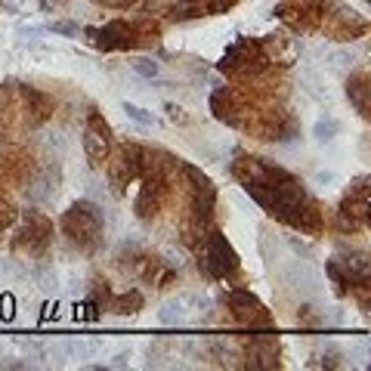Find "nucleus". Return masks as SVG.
Returning a JSON list of instances; mask_svg holds the SVG:
<instances>
[{"label":"nucleus","instance_id":"f8f14e48","mask_svg":"<svg viewBox=\"0 0 371 371\" xmlns=\"http://www.w3.org/2000/svg\"><path fill=\"white\" fill-rule=\"evenodd\" d=\"M115 306H118V312H137V306H142V297L137 294V291H133L130 297H121Z\"/></svg>","mask_w":371,"mask_h":371},{"label":"nucleus","instance_id":"2eb2a0df","mask_svg":"<svg viewBox=\"0 0 371 371\" xmlns=\"http://www.w3.org/2000/svg\"><path fill=\"white\" fill-rule=\"evenodd\" d=\"M109 6H130V3H137V0H105Z\"/></svg>","mask_w":371,"mask_h":371},{"label":"nucleus","instance_id":"f257e3e1","mask_svg":"<svg viewBox=\"0 0 371 371\" xmlns=\"http://www.w3.org/2000/svg\"><path fill=\"white\" fill-rule=\"evenodd\" d=\"M62 229H66V235H71V241H77L84 251H90L99 241V232H103V217H99V211L93 208L90 202H77V204H71V211L62 217Z\"/></svg>","mask_w":371,"mask_h":371},{"label":"nucleus","instance_id":"20e7f679","mask_svg":"<svg viewBox=\"0 0 371 371\" xmlns=\"http://www.w3.org/2000/svg\"><path fill=\"white\" fill-rule=\"evenodd\" d=\"M90 38L96 47L103 50H127V47H139L137 38V25H127V22H109L105 28H90Z\"/></svg>","mask_w":371,"mask_h":371},{"label":"nucleus","instance_id":"9d476101","mask_svg":"<svg viewBox=\"0 0 371 371\" xmlns=\"http://www.w3.org/2000/svg\"><path fill=\"white\" fill-rule=\"evenodd\" d=\"M124 115L133 118V121H137V124H142V127H152V124H155V115H149L146 109H139V105H133V103H124Z\"/></svg>","mask_w":371,"mask_h":371},{"label":"nucleus","instance_id":"ddd939ff","mask_svg":"<svg viewBox=\"0 0 371 371\" xmlns=\"http://www.w3.org/2000/svg\"><path fill=\"white\" fill-rule=\"evenodd\" d=\"M133 71L142 77H155L158 75V62H149V59H139V62H133Z\"/></svg>","mask_w":371,"mask_h":371},{"label":"nucleus","instance_id":"6e6552de","mask_svg":"<svg viewBox=\"0 0 371 371\" xmlns=\"http://www.w3.org/2000/svg\"><path fill=\"white\" fill-rule=\"evenodd\" d=\"M229 303H232L235 316H238V322H245V325H269L273 322L269 312L263 310V303L248 294V291H235V294L229 297Z\"/></svg>","mask_w":371,"mask_h":371},{"label":"nucleus","instance_id":"4468645a","mask_svg":"<svg viewBox=\"0 0 371 371\" xmlns=\"http://www.w3.org/2000/svg\"><path fill=\"white\" fill-rule=\"evenodd\" d=\"M50 31H56V34H77V25L75 22H53V25H50Z\"/></svg>","mask_w":371,"mask_h":371},{"label":"nucleus","instance_id":"9b49d317","mask_svg":"<svg viewBox=\"0 0 371 371\" xmlns=\"http://www.w3.org/2000/svg\"><path fill=\"white\" fill-rule=\"evenodd\" d=\"M338 130H340L338 121H334V118H322V121L316 124V139H322V142H325V139H331Z\"/></svg>","mask_w":371,"mask_h":371},{"label":"nucleus","instance_id":"1a4fd4ad","mask_svg":"<svg viewBox=\"0 0 371 371\" xmlns=\"http://www.w3.org/2000/svg\"><path fill=\"white\" fill-rule=\"evenodd\" d=\"M347 96L356 103L359 115H368V77H365V75L349 77V84H347Z\"/></svg>","mask_w":371,"mask_h":371},{"label":"nucleus","instance_id":"7ed1b4c3","mask_svg":"<svg viewBox=\"0 0 371 371\" xmlns=\"http://www.w3.org/2000/svg\"><path fill=\"white\" fill-rule=\"evenodd\" d=\"M204 263H208V273L213 278H226L238 269V257H235L229 241H226L220 232L208 235V254H204Z\"/></svg>","mask_w":371,"mask_h":371},{"label":"nucleus","instance_id":"0eeeda50","mask_svg":"<svg viewBox=\"0 0 371 371\" xmlns=\"http://www.w3.org/2000/svg\"><path fill=\"white\" fill-rule=\"evenodd\" d=\"M50 220L38 211H28L25 213V229H22V238H19V248H28V251H44L47 241H50Z\"/></svg>","mask_w":371,"mask_h":371},{"label":"nucleus","instance_id":"39448f33","mask_svg":"<svg viewBox=\"0 0 371 371\" xmlns=\"http://www.w3.org/2000/svg\"><path fill=\"white\" fill-rule=\"evenodd\" d=\"M139 167H142V149H137V146H121L118 155H115V158H112V164H109L112 186H115V189L121 192L130 180H137Z\"/></svg>","mask_w":371,"mask_h":371},{"label":"nucleus","instance_id":"423d86ee","mask_svg":"<svg viewBox=\"0 0 371 371\" xmlns=\"http://www.w3.org/2000/svg\"><path fill=\"white\" fill-rule=\"evenodd\" d=\"M84 149H87L90 161L93 164H103L105 158H109V149H112V130L109 124H105L103 118L93 112L87 127H84Z\"/></svg>","mask_w":371,"mask_h":371},{"label":"nucleus","instance_id":"f03ea898","mask_svg":"<svg viewBox=\"0 0 371 371\" xmlns=\"http://www.w3.org/2000/svg\"><path fill=\"white\" fill-rule=\"evenodd\" d=\"M269 56L263 53L260 44L254 40H235V44L223 53V71H232V75H260L266 68Z\"/></svg>","mask_w":371,"mask_h":371}]
</instances>
